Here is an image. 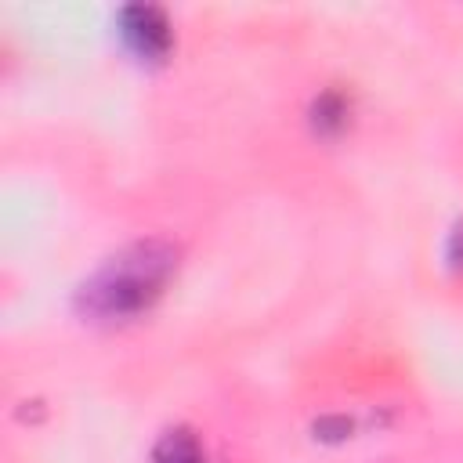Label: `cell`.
Instances as JSON below:
<instances>
[{"label": "cell", "mask_w": 463, "mask_h": 463, "mask_svg": "<svg viewBox=\"0 0 463 463\" xmlns=\"http://www.w3.org/2000/svg\"><path fill=\"white\" fill-rule=\"evenodd\" d=\"M177 275V246L166 239H137L112 253L80 289L76 311L87 322H130L166 293Z\"/></svg>", "instance_id": "6da1fadb"}, {"label": "cell", "mask_w": 463, "mask_h": 463, "mask_svg": "<svg viewBox=\"0 0 463 463\" xmlns=\"http://www.w3.org/2000/svg\"><path fill=\"white\" fill-rule=\"evenodd\" d=\"M116 33L123 40V47L137 58V61H163L174 47V33H170V18L163 7L156 4H127L116 18Z\"/></svg>", "instance_id": "7a4b0ae2"}, {"label": "cell", "mask_w": 463, "mask_h": 463, "mask_svg": "<svg viewBox=\"0 0 463 463\" xmlns=\"http://www.w3.org/2000/svg\"><path fill=\"white\" fill-rule=\"evenodd\" d=\"M152 463H206V452L188 427H174L156 441Z\"/></svg>", "instance_id": "3957f363"}, {"label": "cell", "mask_w": 463, "mask_h": 463, "mask_svg": "<svg viewBox=\"0 0 463 463\" xmlns=\"http://www.w3.org/2000/svg\"><path fill=\"white\" fill-rule=\"evenodd\" d=\"M347 119H351V105H347V98L340 90H326V94L315 98V105H311V127H315V134L336 137L347 127Z\"/></svg>", "instance_id": "277c9868"}, {"label": "cell", "mask_w": 463, "mask_h": 463, "mask_svg": "<svg viewBox=\"0 0 463 463\" xmlns=\"http://www.w3.org/2000/svg\"><path fill=\"white\" fill-rule=\"evenodd\" d=\"M445 257H449V264H452L456 271H463V224H456V228L449 232V246H445Z\"/></svg>", "instance_id": "5b68a950"}]
</instances>
